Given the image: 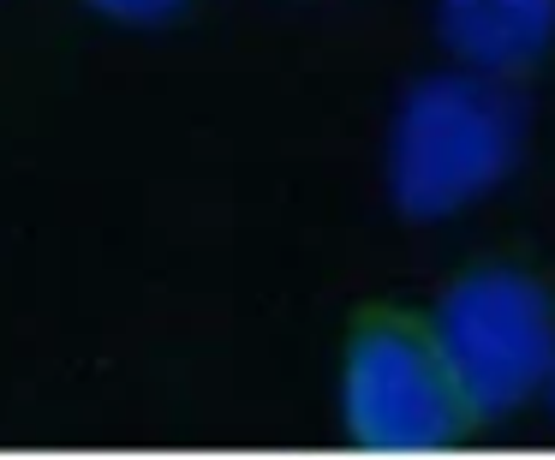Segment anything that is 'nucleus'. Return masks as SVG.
<instances>
[{
    "label": "nucleus",
    "mask_w": 555,
    "mask_h": 460,
    "mask_svg": "<svg viewBox=\"0 0 555 460\" xmlns=\"http://www.w3.org/2000/svg\"><path fill=\"white\" fill-rule=\"evenodd\" d=\"M436 42L454 66L526 78L555 49V0H436Z\"/></svg>",
    "instance_id": "nucleus-4"
},
{
    "label": "nucleus",
    "mask_w": 555,
    "mask_h": 460,
    "mask_svg": "<svg viewBox=\"0 0 555 460\" xmlns=\"http://www.w3.org/2000/svg\"><path fill=\"white\" fill-rule=\"evenodd\" d=\"M430 335L472 424L531 407L555 376V293L526 264H472L436 293Z\"/></svg>",
    "instance_id": "nucleus-2"
},
{
    "label": "nucleus",
    "mask_w": 555,
    "mask_h": 460,
    "mask_svg": "<svg viewBox=\"0 0 555 460\" xmlns=\"http://www.w3.org/2000/svg\"><path fill=\"white\" fill-rule=\"evenodd\" d=\"M85 7L108 25H132V30H156L192 13V0H85Z\"/></svg>",
    "instance_id": "nucleus-5"
},
{
    "label": "nucleus",
    "mask_w": 555,
    "mask_h": 460,
    "mask_svg": "<svg viewBox=\"0 0 555 460\" xmlns=\"http://www.w3.org/2000/svg\"><path fill=\"white\" fill-rule=\"evenodd\" d=\"M543 395H550V407H555V376H550V388H543Z\"/></svg>",
    "instance_id": "nucleus-6"
},
{
    "label": "nucleus",
    "mask_w": 555,
    "mask_h": 460,
    "mask_svg": "<svg viewBox=\"0 0 555 460\" xmlns=\"http://www.w3.org/2000/svg\"><path fill=\"white\" fill-rule=\"evenodd\" d=\"M340 431L364 455H436L478 431L424 311L364 305L347 323Z\"/></svg>",
    "instance_id": "nucleus-3"
},
{
    "label": "nucleus",
    "mask_w": 555,
    "mask_h": 460,
    "mask_svg": "<svg viewBox=\"0 0 555 460\" xmlns=\"http://www.w3.org/2000/svg\"><path fill=\"white\" fill-rule=\"evenodd\" d=\"M531 108L514 78L472 66L424 73L400 90L383 138V192L400 221H448L519 174Z\"/></svg>",
    "instance_id": "nucleus-1"
}]
</instances>
